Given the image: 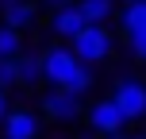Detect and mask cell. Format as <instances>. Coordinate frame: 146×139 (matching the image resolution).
I'll list each match as a JSON object with an SVG mask.
<instances>
[{"instance_id":"1","label":"cell","mask_w":146,"mask_h":139,"mask_svg":"<svg viewBox=\"0 0 146 139\" xmlns=\"http://www.w3.org/2000/svg\"><path fill=\"white\" fill-rule=\"evenodd\" d=\"M42 77L50 81L54 89H66V93H73V97L88 93V85H92L88 66L77 62V54L66 50V46H50V50L42 54Z\"/></svg>"},{"instance_id":"2","label":"cell","mask_w":146,"mask_h":139,"mask_svg":"<svg viewBox=\"0 0 146 139\" xmlns=\"http://www.w3.org/2000/svg\"><path fill=\"white\" fill-rule=\"evenodd\" d=\"M111 50H115V39H111V31L104 27V23H88V27L73 39V54H77V62H85V66L111 58Z\"/></svg>"},{"instance_id":"3","label":"cell","mask_w":146,"mask_h":139,"mask_svg":"<svg viewBox=\"0 0 146 139\" xmlns=\"http://www.w3.org/2000/svg\"><path fill=\"white\" fill-rule=\"evenodd\" d=\"M111 101L119 104V112H123L127 120H142L146 116V85H142L139 77H119Z\"/></svg>"},{"instance_id":"4","label":"cell","mask_w":146,"mask_h":139,"mask_svg":"<svg viewBox=\"0 0 146 139\" xmlns=\"http://www.w3.org/2000/svg\"><path fill=\"white\" fill-rule=\"evenodd\" d=\"M88 120H92V128H96V132H104V135H115L119 128L127 124V116L119 112L115 101H96L92 108H88Z\"/></svg>"},{"instance_id":"5","label":"cell","mask_w":146,"mask_h":139,"mask_svg":"<svg viewBox=\"0 0 146 139\" xmlns=\"http://www.w3.org/2000/svg\"><path fill=\"white\" fill-rule=\"evenodd\" d=\"M50 27H54V35H62V39H77L81 31L88 27V19L81 15V8H77V4H66V8H58V12H54Z\"/></svg>"},{"instance_id":"6","label":"cell","mask_w":146,"mask_h":139,"mask_svg":"<svg viewBox=\"0 0 146 139\" xmlns=\"http://www.w3.org/2000/svg\"><path fill=\"white\" fill-rule=\"evenodd\" d=\"M42 108H46V116H54V120H73L81 112V97L66 93V89H54V93H46Z\"/></svg>"},{"instance_id":"7","label":"cell","mask_w":146,"mask_h":139,"mask_svg":"<svg viewBox=\"0 0 146 139\" xmlns=\"http://www.w3.org/2000/svg\"><path fill=\"white\" fill-rule=\"evenodd\" d=\"M38 135V120L27 108H15L4 116V139H35Z\"/></svg>"},{"instance_id":"8","label":"cell","mask_w":146,"mask_h":139,"mask_svg":"<svg viewBox=\"0 0 146 139\" xmlns=\"http://www.w3.org/2000/svg\"><path fill=\"white\" fill-rule=\"evenodd\" d=\"M35 15H38V8L31 4V0H12V4H4V27L23 31V27L35 23Z\"/></svg>"},{"instance_id":"9","label":"cell","mask_w":146,"mask_h":139,"mask_svg":"<svg viewBox=\"0 0 146 139\" xmlns=\"http://www.w3.org/2000/svg\"><path fill=\"white\" fill-rule=\"evenodd\" d=\"M15 66H19V85H38L42 81V54H19Z\"/></svg>"},{"instance_id":"10","label":"cell","mask_w":146,"mask_h":139,"mask_svg":"<svg viewBox=\"0 0 146 139\" xmlns=\"http://www.w3.org/2000/svg\"><path fill=\"white\" fill-rule=\"evenodd\" d=\"M123 27H127V35H142L146 31V0H135V4L123 8Z\"/></svg>"},{"instance_id":"11","label":"cell","mask_w":146,"mask_h":139,"mask_svg":"<svg viewBox=\"0 0 146 139\" xmlns=\"http://www.w3.org/2000/svg\"><path fill=\"white\" fill-rule=\"evenodd\" d=\"M77 8L88 23H108L111 19V0H77Z\"/></svg>"},{"instance_id":"12","label":"cell","mask_w":146,"mask_h":139,"mask_svg":"<svg viewBox=\"0 0 146 139\" xmlns=\"http://www.w3.org/2000/svg\"><path fill=\"white\" fill-rule=\"evenodd\" d=\"M23 54V31L0 27V58H19Z\"/></svg>"},{"instance_id":"13","label":"cell","mask_w":146,"mask_h":139,"mask_svg":"<svg viewBox=\"0 0 146 139\" xmlns=\"http://www.w3.org/2000/svg\"><path fill=\"white\" fill-rule=\"evenodd\" d=\"M4 85H19V66H15V58H0V89Z\"/></svg>"},{"instance_id":"14","label":"cell","mask_w":146,"mask_h":139,"mask_svg":"<svg viewBox=\"0 0 146 139\" xmlns=\"http://www.w3.org/2000/svg\"><path fill=\"white\" fill-rule=\"evenodd\" d=\"M127 39H131V50L146 62V31H142V35H127Z\"/></svg>"},{"instance_id":"15","label":"cell","mask_w":146,"mask_h":139,"mask_svg":"<svg viewBox=\"0 0 146 139\" xmlns=\"http://www.w3.org/2000/svg\"><path fill=\"white\" fill-rule=\"evenodd\" d=\"M4 116H8V101H4V89H0V124H4Z\"/></svg>"},{"instance_id":"16","label":"cell","mask_w":146,"mask_h":139,"mask_svg":"<svg viewBox=\"0 0 146 139\" xmlns=\"http://www.w3.org/2000/svg\"><path fill=\"white\" fill-rule=\"evenodd\" d=\"M46 4H50L54 12H58V8H66V4H73V0H46Z\"/></svg>"},{"instance_id":"17","label":"cell","mask_w":146,"mask_h":139,"mask_svg":"<svg viewBox=\"0 0 146 139\" xmlns=\"http://www.w3.org/2000/svg\"><path fill=\"white\" fill-rule=\"evenodd\" d=\"M111 4H135V0H111Z\"/></svg>"},{"instance_id":"18","label":"cell","mask_w":146,"mask_h":139,"mask_svg":"<svg viewBox=\"0 0 146 139\" xmlns=\"http://www.w3.org/2000/svg\"><path fill=\"white\" fill-rule=\"evenodd\" d=\"M0 4H12V0H0Z\"/></svg>"},{"instance_id":"19","label":"cell","mask_w":146,"mask_h":139,"mask_svg":"<svg viewBox=\"0 0 146 139\" xmlns=\"http://www.w3.org/2000/svg\"><path fill=\"white\" fill-rule=\"evenodd\" d=\"M135 139H146V135H135Z\"/></svg>"}]
</instances>
